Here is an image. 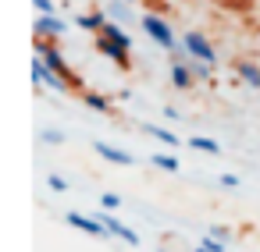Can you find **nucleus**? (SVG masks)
Wrapping results in <instances>:
<instances>
[{"mask_svg":"<svg viewBox=\"0 0 260 252\" xmlns=\"http://www.w3.org/2000/svg\"><path fill=\"white\" fill-rule=\"evenodd\" d=\"M64 220H68V224H72L75 231H86L89 238H107V234H111V231L104 227V220H100V217H86V213H68Z\"/></svg>","mask_w":260,"mask_h":252,"instance_id":"6e6552de","label":"nucleus"},{"mask_svg":"<svg viewBox=\"0 0 260 252\" xmlns=\"http://www.w3.org/2000/svg\"><path fill=\"white\" fill-rule=\"evenodd\" d=\"M217 181H221V185H224V188H239V178H235V174H221V178H217Z\"/></svg>","mask_w":260,"mask_h":252,"instance_id":"393cba45","label":"nucleus"},{"mask_svg":"<svg viewBox=\"0 0 260 252\" xmlns=\"http://www.w3.org/2000/svg\"><path fill=\"white\" fill-rule=\"evenodd\" d=\"M36 57H43L61 78H68L72 82V89H79V78L72 75V68H68V61H64V54H61V47H57V39H36Z\"/></svg>","mask_w":260,"mask_h":252,"instance_id":"f03ea898","label":"nucleus"},{"mask_svg":"<svg viewBox=\"0 0 260 252\" xmlns=\"http://www.w3.org/2000/svg\"><path fill=\"white\" fill-rule=\"evenodd\" d=\"M47 185H50V188H54L57 195H61V192H68V181H64L61 174H50V178H47Z\"/></svg>","mask_w":260,"mask_h":252,"instance_id":"5701e85b","label":"nucleus"},{"mask_svg":"<svg viewBox=\"0 0 260 252\" xmlns=\"http://www.w3.org/2000/svg\"><path fill=\"white\" fill-rule=\"evenodd\" d=\"M32 82H36V93L40 89H57V93H72V82L61 78L43 57H32Z\"/></svg>","mask_w":260,"mask_h":252,"instance_id":"20e7f679","label":"nucleus"},{"mask_svg":"<svg viewBox=\"0 0 260 252\" xmlns=\"http://www.w3.org/2000/svg\"><path fill=\"white\" fill-rule=\"evenodd\" d=\"M210 234H214V238H221V241H232V227H224V224L210 227Z\"/></svg>","mask_w":260,"mask_h":252,"instance_id":"b1692460","label":"nucleus"},{"mask_svg":"<svg viewBox=\"0 0 260 252\" xmlns=\"http://www.w3.org/2000/svg\"><path fill=\"white\" fill-rule=\"evenodd\" d=\"M157 252H168V248H157Z\"/></svg>","mask_w":260,"mask_h":252,"instance_id":"cd10ccee","label":"nucleus"},{"mask_svg":"<svg viewBox=\"0 0 260 252\" xmlns=\"http://www.w3.org/2000/svg\"><path fill=\"white\" fill-rule=\"evenodd\" d=\"M160 114H164V117H168V121H178V110H175V107H164V110H160Z\"/></svg>","mask_w":260,"mask_h":252,"instance_id":"a878e982","label":"nucleus"},{"mask_svg":"<svg viewBox=\"0 0 260 252\" xmlns=\"http://www.w3.org/2000/svg\"><path fill=\"white\" fill-rule=\"evenodd\" d=\"M128 50H132V39H128V32L121 29V22H107L100 32H96V54H104L107 61H114L121 71H128L132 68V61H128Z\"/></svg>","mask_w":260,"mask_h":252,"instance_id":"f257e3e1","label":"nucleus"},{"mask_svg":"<svg viewBox=\"0 0 260 252\" xmlns=\"http://www.w3.org/2000/svg\"><path fill=\"white\" fill-rule=\"evenodd\" d=\"M107 22H111V15H107V11H86V15H79V18H75V25H79V29H86V32H100Z\"/></svg>","mask_w":260,"mask_h":252,"instance_id":"f8f14e48","label":"nucleus"},{"mask_svg":"<svg viewBox=\"0 0 260 252\" xmlns=\"http://www.w3.org/2000/svg\"><path fill=\"white\" fill-rule=\"evenodd\" d=\"M32 8H36L40 15H57V4H54V0H32Z\"/></svg>","mask_w":260,"mask_h":252,"instance_id":"4be33fe9","label":"nucleus"},{"mask_svg":"<svg viewBox=\"0 0 260 252\" xmlns=\"http://www.w3.org/2000/svg\"><path fill=\"white\" fill-rule=\"evenodd\" d=\"M171 86L182 89V93H189V89L196 86V75H192V68H189V57H185V61H171Z\"/></svg>","mask_w":260,"mask_h":252,"instance_id":"1a4fd4ad","label":"nucleus"},{"mask_svg":"<svg viewBox=\"0 0 260 252\" xmlns=\"http://www.w3.org/2000/svg\"><path fill=\"white\" fill-rule=\"evenodd\" d=\"M96 217L104 220V227H107V231H111L114 238H121L125 245H139V234H136V231H132L128 224H121V220H118V217H114L111 209H104V206H100V213H96Z\"/></svg>","mask_w":260,"mask_h":252,"instance_id":"0eeeda50","label":"nucleus"},{"mask_svg":"<svg viewBox=\"0 0 260 252\" xmlns=\"http://www.w3.org/2000/svg\"><path fill=\"white\" fill-rule=\"evenodd\" d=\"M143 132L150 135V139H157V142H164V146H178V139H175V132H168V128H157V124H143Z\"/></svg>","mask_w":260,"mask_h":252,"instance_id":"4468645a","label":"nucleus"},{"mask_svg":"<svg viewBox=\"0 0 260 252\" xmlns=\"http://www.w3.org/2000/svg\"><path fill=\"white\" fill-rule=\"evenodd\" d=\"M182 47L189 50V57H196V61H207V64H217V50H214V43L200 32V29H189L185 36H182Z\"/></svg>","mask_w":260,"mask_h":252,"instance_id":"39448f33","label":"nucleus"},{"mask_svg":"<svg viewBox=\"0 0 260 252\" xmlns=\"http://www.w3.org/2000/svg\"><path fill=\"white\" fill-rule=\"evenodd\" d=\"M128 4H136V0H128Z\"/></svg>","mask_w":260,"mask_h":252,"instance_id":"c85d7f7f","label":"nucleus"},{"mask_svg":"<svg viewBox=\"0 0 260 252\" xmlns=\"http://www.w3.org/2000/svg\"><path fill=\"white\" fill-rule=\"evenodd\" d=\"M40 142H47V146H61V142H64V132H61V128H43V132H40Z\"/></svg>","mask_w":260,"mask_h":252,"instance_id":"6ab92c4d","label":"nucleus"},{"mask_svg":"<svg viewBox=\"0 0 260 252\" xmlns=\"http://www.w3.org/2000/svg\"><path fill=\"white\" fill-rule=\"evenodd\" d=\"M93 149H96V156H104L107 163H118V167H132V163H136V160H132V153H125V149H118V146L93 142Z\"/></svg>","mask_w":260,"mask_h":252,"instance_id":"9d476101","label":"nucleus"},{"mask_svg":"<svg viewBox=\"0 0 260 252\" xmlns=\"http://www.w3.org/2000/svg\"><path fill=\"white\" fill-rule=\"evenodd\" d=\"M192 252H210V248H203V245H196V248H192Z\"/></svg>","mask_w":260,"mask_h":252,"instance_id":"bb28decb","label":"nucleus"},{"mask_svg":"<svg viewBox=\"0 0 260 252\" xmlns=\"http://www.w3.org/2000/svg\"><path fill=\"white\" fill-rule=\"evenodd\" d=\"M189 146H192L196 153H210V156H217V153H221V142H214V139H207V135L189 139Z\"/></svg>","mask_w":260,"mask_h":252,"instance_id":"dca6fc26","label":"nucleus"},{"mask_svg":"<svg viewBox=\"0 0 260 252\" xmlns=\"http://www.w3.org/2000/svg\"><path fill=\"white\" fill-rule=\"evenodd\" d=\"M189 68H192L196 82H214V64H207V61H196V57H189Z\"/></svg>","mask_w":260,"mask_h":252,"instance_id":"2eb2a0df","label":"nucleus"},{"mask_svg":"<svg viewBox=\"0 0 260 252\" xmlns=\"http://www.w3.org/2000/svg\"><path fill=\"white\" fill-rule=\"evenodd\" d=\"M100 206H104V209H111V213H114V209H118V206H121V195H114V192H104V195H100Z\"/></svg>","mask_w":260,"mask_h":252,"instance_id":"412c9836","label":"nucleus"},{"mask_svg":"<svg viewBox=\"0 0 260 252\" xmlns=\"http://www.w3.org/2000/svg\"><path fill=\"white\" fill-rule=\"evenodd\" d=\"M153 167H157V171H168V174H175L182 163H178V156H175V153H157V156H153Z\"/></svg>","mask_w":260,"mask_h":252,"instance_id":"f3484780","label":"nucleus"},{"mask_svg":"<svg viewBox=\"0 0 260 252\" xmlns=\"http://www.w3.org/2000/svg\"><path fill=\"white\" fill-rule=\"evenodd\" d=\"M82 103H86L89 110H96V114H111V100H107L104 93H86V89H82Z\"/></svg>","mask_w":260,"mask_h":252,"instance_id":"ddd939ff","label":"nucleus"},{"mask_svg":"<svg viewBox=\"0 0 260 252\" xmlns=\"http://www.w3.org/2000/svg\"><path fill=\"white\" fill-rule=\"evenodd\" d=\"M200 245H203V248H210V252H228V241H221V238H214L210 231H207V234L200 238Z\"/></svg>","mask_w":260,"mask_h":252,"instance_id":"aec40b11","label":"nucleus"},{"mask_svg":"<svg viewBox=\"0 0 260 252\" xmlns=\"http://www.w3.org/2000/svg\"><path fill=\"white\" fill-rule=\"evenodd\" d=\"M107 15H111L114 22H132V11H128V0H111V8H107Z\"/></svg>","mask_w":260,"mask_h":252,"instance_id":"a211bd4d","label":"nucleus"},{"mask_svg":"<svg viewBox=\"0 0 260 252\" xmlns=\"http://www.w3.org/2000/svg\"><path fill=\"white\" fill-rule=\"evenodd\" d=\"M64 32H68V25H64L61 15H40V18L32 22V36H36V39H61Z\"/></svg>","mask_w":260,"mask_h":252,"instance_id":"423d86ee","label":"nucleus"},{"mask_svg":"<svg viewBox=\"0 0 260 252\" xmlns=\"http://www.w3.org/2000/svg\"><path fill=\"white\" fill-rule=\"evenodd\" d=\"M235 75H239L242 86L260 89V64H256V61H239V64H235Z\"/></svg>","mask_w":260,"mask_h":252,"instance_id":"9b49d317","label":"nucleus"},{"mask_svg":"<svg viewBox=\"0 0 260 252\" xmlns=\"http://www.w3.org/2000/svg\"><path fill=\"white\" fill-rule=\"evenodd\" d=\"M143 32H146V36H150V39H153V43H157L160 50H168V54L182 47V39H175L171 25H168V22H164L160 15H143Z\"/></svg>","mask_w":260,"mask_h":252,"instance_id":"7ed1b4c3","label":"nucleus"}]
</instances>
